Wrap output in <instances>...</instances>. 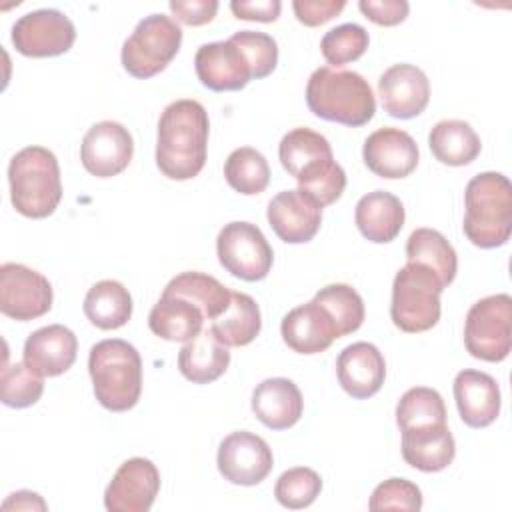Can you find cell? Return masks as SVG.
Instances as JSON below:
<instances>
[{
	"instance_id": "obj_37",
	"label": "cell",
	"mask_w": 512,
	"mask_h": 512,
	"mask_svg": "<svg viewBox=\"0 0 512 512\" xmlns=\"http://www.w3.org/2000/svg\"><path fill=\"white\" fill-rule=\"evenodd\" d=\"M368 44H370V36L366 28L354 22H346L328 30L322 36L320 50L324 60L332 68H338L342 64L358 60L368 50Z\"/></svg>"
},
{
	"instance_id": "obj_18",
	"label": "cell",
	"mask_w": 512,
	"mask_h": 512,
	"mask_svg": "<svg viewBox=\"0 0 512 512\" xmlns=\"http://www.w3.org/2000/svg\"><path fill=\"white\" fill-rule=\"evenodd\" d=\"M266 218L282 242L306 244L320 230L322 208L298 188L282 190L270 200Z\"/></svg>"
},
{
	"instance_id": "obj_12",
	"label": "cell",
	"mask_w": 512,
	"mask_h": 512,
	"mask_svg": "<svg viewBox=\"0 0 512 512\" xmlns=\"http://www.w3.org/2000/svg\"><path fill=\"white\" fill-rule=\"evenodd\" d=\"M194 68L202 86L214 92H236L256 78L252 62L234 34L228 40L202 44L196 50Z\"/></svg>"
},
{
	"instance_id": "obj_1",
	"label": "cell",
	"mask_w": 512,
	"mask_h": 512,
	"mask_svg": "<svg viewBox=\"0 0 512 512\" xmlns=\"http://www.w3.org/2000/svg\"><path fill=\"white\" fill-rule=\"evenodd\" d=\"M210 120L206 108L190 98L170 102L158 120L156 166L170 180H190L206 164Z\"/></svg>"
},
{
	"instance_id": "obj_39",
	"label": "cell",
	"mask_w": 512,
	"mask_h": 512,
	"mask_svg": "<svg viewBox=\"0 0 512 512\" xmlns=\"http://www.w3.org/2000/svg\"><path fill=\"white\" fill-rule=\"evenodd\" d=\"M44 392V378L22 362L2 368L0 398L10 408H28L40 400Z\"/></svg>"
},
{
	"instance_id": "obj_13",
	"label": "cell",
	"mask_w": 512,
	"mask_h": 512,
	"mask_svg": "<svg viewBox=\"0 0 512 512\" xmlns=\"http://www.w3.org/2000/svg\"><path fill=\"white\" fill-rule=\"evenodd\" d=\"M216 464L218 472L230 484L256 486L272 472L274 456L264 438L248 430H238L220 442Z\"/></svg>"
},
{
	"instance_id": "obj_24",
	"label": "cell",
	"mask_w": 512,
	"mask_h": 512,
	"mask_svg": "<svg viewBox=\"0 0 512 512\" xmlns=\"http://www.w3.org/2000/svg\"><path fill=\"white\" fill-rule=\"evenodd\" d=\"M284 344L298 354H320L338 338L330 316L314 302L292 308L280 324Z\"/></svg>"
},
{
	"instance_id": "obj_33",
	"label": "cell",
	"mask_w": 512,
	"mask_h": 512,
	"mask_svg": "<svg viewBox=\"0 0 512 512\" xmlns=\"http://www.w3.org/2000/svg\"><path fill=\"white\" fill-rule=\"evenodd\" d=\"M164 292L194 302L204 312L206 320L218 318L228 308L232 294L220 280L196 270H188L174 276L166 284Z\"/></svg>"
},
{
	"instance_id": "obj_2",
	"label": "cell",
	"mask_w": 512,
	"mask_h": 512,
	"mask_svg": "<svg viewBox=\"0 0 512 512\" xmlns=\"http://www.w3.org/2000/svg\"><path fill=\"white\" fill-rule=\"evenodd\" d=\"M306 104L314 116L352 128L368 124L376 112L368 80L354 70L332 66H320L310 74Z\"/></svg>"
},
{
	"instance_id": "obj_36",
	"label": "cell",
	"mask_w": 512,
	"mask_h": 512,
	"mask_svg": "<svg viewBox=\"0 0 512 512\" xmlns=\"http://www.w3.org/2000/svg\"><path fill=\"white\" fill-rule=\"evenodd\" d=\"M442 422H446V406L434 388L414 386L396 404V424L400 430Z\"/></svg>"
},
{
	"instance_id": "obj_29",
	"label": "cell",
	"mask_w": 512,
	"mask_h": 512,
	"mask_svg": "<svg viewBox=\"0 0 512 512\" xmlns=\"http://www.w3.org/2000/svg\"><path fill=\"white\" fill-rule=\"evenodd\" d=\"M428 146L434 158L446 166H466L482 150L474 128L464 120H440L428 134Z\"/></svg>"
},
{
	"instance_id": "obj_19",
	"label": "cell",
	"mask_w": 512,
	"mask_h": 512,
	"mask_svg": "<svg viewBox=\"0 0 512 512\" xmlns=\"http://www.w3.org/2000/svg\"><path fill=\"white\" fill-rule=\"evenodd\" d=\"M78 354L76 334L62 324L34 330L24 342V364L42 378L60 376L72 368Z\"/></svg>"
},
{
	"instance_id": "obj_27",
	"label": "cell",
	"mask_w": 512,
	"mask_h": 512,
	"mask_svg": "<svg viewBox=\"0 0 512 512\" xmlns=\"http://www.w3.org/2000/svg\"><path fill=\"white\" fill-rule=\"evenodd\" d=\"M230 364L228 346H224L210 328L184 342L178 352V370L192 384H210L218 380Z\"/></svg>"
},
{
	"instance_id": "obj_15",
	"label": "cell",
	"mask_w": 512,
	"mask_h": 512,
	"mask_svg": "<svg viewBox=\"0 0 512 512\" xmlns=\"http://www.w3.org/2000/svg\"><path fill=\"white\" fill-rule=\"evenodd\" d=\"M160 490V472L148 458H128L114 472L104 492L110 512H148Z\"/></svg>"
},
{
	"instance_id": "obj_25",
	"label": "cell",
	"mask_w": 512,
	"mask_h": 512,
	"mask_svg": "<svg viewBox=\"0 0 512 512\" xmlns=\"http://www.w3.org/2000/svg\"><path fill=\"white\" fill-rule=\"evenodd\" d=\"M302 410V392L288 378H266L252 392V412L270 430L292 428Z\"/></svg>"
},
{
	"instance_id": "obj_14",
	"label": "cell",
	"mask_w": 512,
	"mask_h": 512,
	"mask_svg": "<svg viewBox=\"0 0 512 512\" xmlns=\"http://www.w3.org/2000/svg\"><path fill=\"white\" fill-rule=\"evenodd\" d=\"M134 154V140L126 126L102 120L88 128L80 144L82 166L96 178H112L124 172Z\"/></svg>"
},
{
	"instance_id": "obj_45",
	"label": "cell",
	"mask_w": 512,
	"mask_h": 512,
	"mask_svg": "<svg viewBox=\"0 0 512 512\" xmlns=\"http://www.w3.org/2000/svg\"><path fill=\"white\" fill-rule=\"evenodd\" d=\"M230 10L238 20L276 22L282 10L280 0H232Z\"/></svg>"
},
{
	"instance_id": "obj_22",
	"label": "cell",
	"mask_w": 512,
	"mask_h": 512,
	"mask_svg": "<svg viewBox=\"0 0 512 512\" xmlns=\"http://www.w3.org/2000/svg\"><path fill=\"white\" fill-rule=\"evenodd\" d=\"M454 400L462 422L470 428H486L500 414L498 382L480 370H460L454 378Z\"/></svg>"
},
{
	"instance_id": "obj_10",
	"label": "cell",
	"mask_w": 512,
	"mask_h": 512,
	"mask_svg": "<svg viewBox=\"0 0 512 512\" xmlns=\"http://www.w3.org/2000/svg\"><path fill=\"white\" fill-rule=\"evenodd\" d=\"M76 40L72 20L54 8H40L20 16L12 26V44L22 56L52 58L66 54Z\"/></svg>"
},
{
	"instance_id": "obj_32",
	"label": "cell",
	"mask_w": 512,
	"mask_h": 512,
	"mask_svg": "<svg viewBox=\"0 0 512 512\" xmlns=\"http://www.w3.org/2000/svg\"><path fill=\"white\" fill-rule=\"evenodd\" d=\"M408 262L428 266L446 288L458 270L454 246L434 228H416L406 240Z\"/></svg>"
},
{
	"instance_id": "obj_21",
	"label": "cell",
	"mask_w": 512,
	"mask_h": 512,
	"mask_svg": "<svg viewBox=\"0 0 512 512\" xmlns=\"http://www.w3.org/2000/svg\"><path fill=\"white\" fill-rule=\"evenodd\" d=\"M336 374L342 390L356 400L374 396L386 378L382 352L370 342H354L336 358Z\"/></svg>"
},
{
	"instance_id": "obj_23",
	"label": "cell",
	"mask_w": 512,
	"mask_h": 512,
	"mask_svg": "<svg viewBox=\"0 0 512 512\" xmlns=\"http://www.w3.org/2000/svg\"><path fill=\"white\" fill-rule=\"evenodd\" d=\"M402 458L420 472H440L448 468L456 456V442L446 422L404 428Z\"/></svg>"
},
{
	"instance_id": "obj_11",
	"label": "cell",
	"mask_w": 512,
	"mask_h": 512,
	"mask_svg": "<svg viewBox=\"0 0 512 512\" xmlns=\"http://www.w3.org/2000/svg\"><path fill=\"white\" fill-rule=\"evenodd\" d=\"M52 284L48 278L24 264L4 262L0 266V312L8 318L28 322L52 308Z\"/></svg>"
},
{
	"instance_id": "obj_9",
	"label": "cell",
	"mask_w": 512,
	"mask_h": 512,
	"mask_svg": "<svg viewBox=\"0 0 512 512\" xmlns=\"http://www.w3.org/2000/svg\"><path fill=\"white\" fill-rule=\"evenodd\" d=\"M218 262L232 276L258 282L264 280L272 268L274 252L262 230L252 222H228L216 238Z\"/></svg>"
},
{
	"instance_id": "obj_46",
	"label": "cell",
	"mask_w": 512,
	"mask_h": 512,
	"mask_svg": "<svg viewBox=\"0 0 512 512\" xmlns=\"http://www.w3.org/2000/svg\"><path fill=\"white\" fill-rule=\"evenodd\" d=\"M2 510H46V502L36 492L18 490L4 500Z\"/></svg>"
},
{
	"instance_id": "obj_3",
	"label": "cell",
	"mask_w": 512,
	"mask_h": 512,
	"mask_svg": "<svg viewBox=\"0 0 512 512\" xmlns=\"http://www.w3.org/2000/svg\"><path fill=\"white\" fill-rule=\"evenodd\" d=\"M466 238L478 248L504 246L512 234V184L500 172H480L464 192Z\"/></svg>"
},
{
	"instance_id": "obj_4",
	"label": "cell",
	"mask_w": 512,
	"mask_h": 512,
	"mask_svg": "<svg viewBox=\"0 0 512 512\" xmlns=\"http://www.w3.org/2000/svg\"><path fill=\"white\" fill-rule=\"evenodd\" d=\"M88 372L96 400L110 412L134 408L142 394V358L120 338L100 340L90 348Z\"/></svg>"
},
{
	"instance_id": "obj_8",
	"label": "cell",
	"mask_w": 512,
	"mask_h": 512,
	"mask_svg": "<svg viewBox=\"0 0 512 512\" xmlns=\"http://www.w3.org/2000/svg\"><path fill=\"white\" fill-rule=\"evenodd\" d=\"M464 344L470 356L484 362H502L512 348V298L492 294L466 314Z\"/></svg>"
},
{
	"instance_id": "obj_6",
	"label": "cell",
	"mask_w": 512,
	"mask_h": 512,
	"mask_svg": "<svg viewBox=\"0 0 512 512\" xmlns=\"http://www.w3.org/2000/svg\"><path fill=\"white\" fill-rule=\"evenodd\" d=\"M444 286L424 264L408 262L392 282L390 318L396 328L418 334L434 328L440 320V294Z\"/></svg>"
},
{
	"instance_id": "obj_35",
	"label": "cell",
	"mask_w": 512,
	"mask_h": 512,
	"mask_svg": "<svg viewBox=\"0 0 512 512\" xmlns=\"http://www.w3.org/2000/svg\"><path fill=\"white\" fill-rule=\"evenodd\" d=\"M224 178L236 192L254 196L266 190L270 182L268 160L252 146H242L230 152L224 162Z\"/></svg>"
},
{
	"instance_id": "obj_7",
	"label": "cell",
	"mask_w": 512,
	"mask_h": 512,
	"mask_svg": "<svg viewBox=\"0 0 512 512\" xmlns=\"http://www.w3.org/2000/svg\"><path fill=\"white\" fill-rule=\"evenodd\" d=\"M180 44V26L166 14H150L124 40L120 54L122 66L134 78H152L174 60Z\"/></svg>"
},
{
	"instance_id": "obj_20",
	"label": "cell",
	"mask_w": 512,
	"mask_h": 512,
	"mask_svg": "<svg viewBox=\"0 0 512 512\" xmlns=\"http://www.w3.org/2000/svg\"><path fill=\"white\" fill-rule=\"evenodd\" d=\"M282 168L298 180V186L328 170L336 160L330 142L310 128H294L278 144Z\"/></svg>"
},
{
	"instance_id": "obj_41",
	"label": "cell",
	"mask_w": 512,
	"mask_h": 512,
	"mask_svg": "<svg viewBox=\"0 0 512 512\" xmlns=\"http://www.w3.org/2000/svg\"><path fill=\"white\" fill-rule=\"evenodd\" d=\"M234 38L246 50V54L254 66L256 80L266 78L268 74L274 72V68L278 64V44L270 34L254 32V30H238V32H234Z\"/></svg>"
},
{
	"instance_id": "obj_38",
	"label": "cell",
	"mask_w": 512,
	"mask_h": 512,
	"mask_svg": "<svg viewBox=\"0 0 512 512\" xmlns=\"http://www.w3.org/2000/svg\"><path fill=\"white\" fill-rule=\"evenodd\" d=\"M322 490V478L316 470L308 466H296L282 472L274 486L276 500L290 510H300L310 506Z\"/></svg>"
},
{
	"instance_id": "obj_17",
	"label": "cell",
	"mask_w": 512,
	"mask_h": 512,
	"mask_svg": "<svg viewBox=\"0 0 512 512\" xmlns=\"http://www.w3.org/2000/svg\"><path fill=\"white\" fill-rule=\"evenodd\" d=\"M378 96L384 112L410 120L424 112L430 100L428 76L414 64H394L378 78Z\"/></svg>"
},
{
	"instance_id": "obj_34",
	"label": "cell",
	"mask_w": 512,
	"mask_h": 512,
	"mask_svg": "<svg viewBox=\"0 0 512 512\" xmlns=\"http://www.w3.org/2000/svg\"><path fill=\"white\" fill-rule=\"evenodd\" d=\"M312 300L330 316L338 338L356 332L364 322V300L348 284H328Z\"/></svg>"
},
{
	"instance_id": "obj_26",
	"label": "cell",
	"mask_w": 512,
	"mask_h": 512,
	"mask_svg": "<svg viewBox=\"0 0 512 512\" xmlns=\"http://www.w3.org/2000/svg\"><path fill=\"white\" fill-rule=\"evenodd\" d=\"M404 206L400 198L386 190L364 194L354 210V220L360 234L376 244L392 242L404 226Z\"/></svg>"
},
{
	"instance_id": "obj_5",
	"label": "cell",
	"mask_w": 512,
	"mask_h": 512,
	"mask_svg": "<svg viewBox=\"0 0 512 512\" xmlns=\"http://www.w3.org/2000/svg\"><path fill=\"white\" fill-rule=\"evenodd\" d=\"M10 202L26 218L50 216L62 200L60 166L52 150L26 146L8 164Z\"/></svg>"
},
{
	"instance_id": "obj_43",
	"label": "cell",
	"mask_w": 512,
	"mask_h": 512,
	"mask_svg": "<svg viewBox=\"0 0 512 512\" xmlns=\"http://www.w3.org/2000/svg\"><path fill=\"white\" fill-rule=\"evenodd\" d=\"M360 12L378 26H396L406 20L410 4L406 0H360Z\"/></svg>"
},
{
	"instance_id": "obj_31",
	"label": "cell",
	"mask_w": 512,
	"mask_h": 512,
	"mask_svg": "<svg viewBox=\"0 0 512 512\" xmlns=\"http://www.w3.org/2000/svg\"><path fill=\"white\" fill-rule=\"evenodd\" d=\"M84 314L96 328L116 330L132 316V296L118 280H100L86 292Z\"/></svg>"
},
{
	"instance_id": "obj_16",
	"label": "cell",
	"mask_w": 512,
	"mask_h": 512,
	"mask_svg": "<svg viewBox=\"0 0 512 512\" xmlns=\"http://www.w3.org/2000/svg\"><path fill=\"white\" fill-rule=\"evenodd\" d=\"M364 164L380 178L396 180L410 176L420 160L416 140L400 128L384 126L374 130L362 148Z\"/></svg>"
},
{
	"instance_id": "obj_40",
	"label": "cell",
	"mask_w": 512,
	"mask_h": 512,
	"mask_svg": "<svg viewBox=\"0 0 512 512\" xmlns=\"http://www.w3.org/2000/svg\"><path fill=\"white\" fill-rule=\"evenodd\" d=\"M368 508L372 512H378V510L418 512L422 508V492L414 482L406 478H388L374 488Z\"/></svg>"
},
{
	"instance_id": "obj_30",
	"label": "cell",
	"mask_w": 512,
	"mask_h": 512,
	"mask_svg": "<svg viewBox=\"0 0 512 512\" xmlns=\"http://www.w3.org/2000/svg\"><path fill=\"white\" fill-rule=\"evenodd\" d=\"M262 328L260 308L250 294L232 292L228 308L212 320L210 330L224 346H246Z\"/></svg>"
},
{
	"instance_id": "obj_42",
	"label": "cell",
	"mask_w": 512,
	"mask_h": 512,
	"mask_svg": "<svg viewBox=\"0 0 512 512\" xmlns=\"http://www.w3.org/2000/svg\"><path fill=\"white\" fill-rule=\"evenodd\" d=\"M344 0H294L292 10L296 14V20L304 26L316 28L332 20L344 10Z\"/></svg>"
},
{
	"instance_id": "obj_44",
	"label": "cell",
	"mask_w": 512,
	"mask_h": 512,
	"mask_svg": "<svg viewBox=\"0 0 512 512\" xmlns=\"http://www.w3.org/2000/svg\"><path fill=\"white\" fill-rule=\"evenodd\" d=\"M172 16L186 26H202L214 20L218 12L216 0H170Z\"/></svg>"
},
{
	"instance_id": "obj_28",
	"label": "cell",
	"mask_w": 512,
	"mask_h": 512,
	"mask_svg": "<svg viewBox=\"0 0 512 512\" xmlns=\"http://www.w3.org/2000/svg\"><path fill=\"white\" fill-rule=\"evenodd\" d=\"M204 312L190 300L162 292L148 314L150 330L168 342H188L204 328Z\"/></svg>"
}]
</instances>
